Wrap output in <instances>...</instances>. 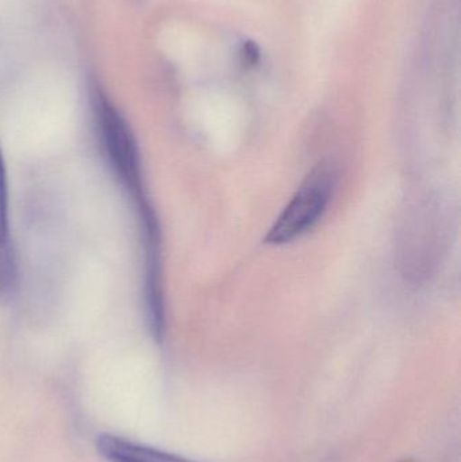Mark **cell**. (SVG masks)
Wrapping results in <instances>:
<instances>
[{
  "label": "cell",
  "instance_id": "3957f363",
  "mask_svg": "<svg viewBox=\"0 0 461 462\" xmlns=\"http://www.w3.org/2000/svg\"><path fill=\"white\" fill-rule=\"evenodd\" d=\"M97 447L108 462H197L113 434L100 436Z\"/></svg>",
  "mask_w": 461,
  "mask_h": 462
},
{
  "label": "cell",
  "instance_id": "6da1fadb",
  "mask_svg": "<svg viewBox=\"0 0 461 462\" xmlns=\"http://www.w3.org/2000/svg\"><path fill=\"white\" fill-rule=\"evenodd\" d=\"M91 106L97 137L108 167L124 191L133 198V202L146 199L140 151L132 127L99 87L92 88Z\"/></svg>",
  "mask_w": 461,
  "mask_h": 462
},
{
  "label": "cell",
  "instance_id": "7a4b0ae2",
  "mask_svg": "<svg viewBox=\"0 0 461 462\" xmlns=\"http://www.w3.org/2000/svg\"><path fill=\"white\" fill-rule=\"evenodd\" d=\"M335 189V173L327 165L321 164L298 189L291 202L272 225L265 242L270 245H286L308 233L322 218Z\"/></svg>",
  "mask_w": 461,
  "mask_h": 462
},
{
  "label": "cell",
  "instance_id": "5b68a950",
  "mask_svg": "<svg viewBox=\"0 0 461 462\" xmlns=\"http://www.w3.org/2000/svg\"><path fill=\"white\" fill-rule=\"evenodd\" d=\"M0 236L8 238V186L2 148H0Z\"/></svg>",
  "mask_w": 461,
  "mask_h": 462
},
{
  "label": "cell",
  "instance_id": "8992f818",
  "mask_svg": "<svg viewBox=\"0 0 461 462\" xmlns=\"http://www.w3.org/2000/svg\"><path fill=\"white\" fill-rule=\"evenodd\" d=\"M260 49L254 41H246L241 45L240 60L241 64L246 68H254L259 64L260 61Z\"/></svg>",
  "mask_w": 461,
  "mask_h": 462
},
{
  "label": "cell",
  "instance_id": "277c9868",
  "mask_svg": "<svg viewBox=\"0 0 461 462\" xmlns=\"http://www.w3.org/2000/svg\"><path fill=\"white\" fill-rule=\"evenodd\" d=\"M16 268L8 238L0 236V300L10 292L15 282Z\"/></svg>",
  "mask_w": 461,
  "mask_h": 462
}]
</instances>
